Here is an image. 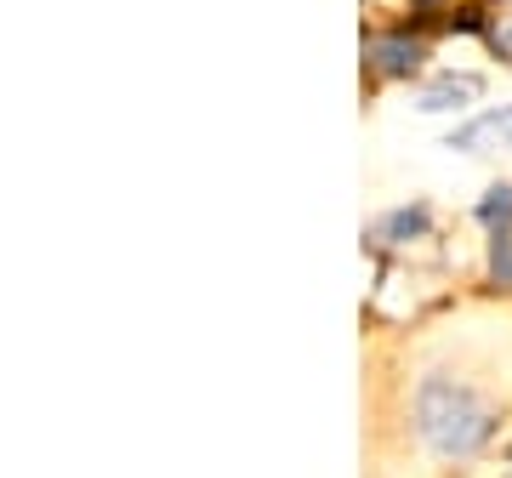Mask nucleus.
Wrapping results in <instances>:
<instances>
[{
	"label": "nucleus",
	"instance_id": "obj_1",
	"mask_svg": "<svg viewBox=\"0 0 512 478\" xmlns=\"http://www.w3.org/2000/svg\"><path fill=\"white\" fill-rule=\"evenodd\" d=\"M416 433L439 461H473L495 444L501 410H495L478 387L461 382V376L433 370V376H421V387H416Z\"/></svg>",
	"mask_w": 512,
	"mask_h": 478
},
{
	"label": "nucleus",
	"instance_id": "obj_2",
	"mask_svg": "<svg viewBox=\"0 0 512 478\" xmlns=\"http://www.w3.org/2000/svg\"><path fill=\"white\" fill-rule=\"evenodd\" d=\"M444 148H456V154H501V148H512V103H495V109L461 120Z\"/></svg>",
	"mask_w": 512,
	"mask_h": 478
},
{
	"label": "nucleus",
	"instance_id": "obj_3",
	"mask_svg": "<svg viewBox=\"0 0 512 478\" xmlns=\"http://www.w3.org/2000/svg\"><path fill=\"white\" fill-rule=\"evenodd\" d=\"M478 97H484V80H478V74H433V80H427V86H421L416 92V109L421 114H461L467 109V103H478Z\"/></svg>",
	"mask_w": 512,
	"mask_h": 478
},
{
	"label": "nucleus",
	"instance_id": "obj_4",
	"mask_svg": "<svg viewBox=\"0 0 512 478\" xmlns=\"http://www.w3.org/2000/svg\"><path fill=\"white\" fill-rule=\"evenodd\" d=\"M421 57H427V46H421L416 35H376V40H370V69H376V74H393V80L416 74Z\"/></svg>",
	"mask_w": 512,
	"mask_h": 478
},
{
	"label": "nucleus",
	"instance_id": "obj_5",
	"mask_svg": "<svg viewBox=\"0 0 512 478\" xmlns=\"http://www.w3.org/2000/svg\"><path fill=\"white\" fill-rule=\"evenodd\" d=\"M427 205H404V211H393V217H382V228L376 234L387 239V245H410V239H421L427 234Z\"/></svg>",
	"mask_w": 512,
	"mask_h": 478
},
{
	"label": "nucleus",
	"instance_id": "obj_6",
	"mask_svg": "<svg viewBox=\"0 0 512 478\" xmlns=\"http://www.w3.org/2000/svg\"><path fill=\"white\" fill-rule=\"evenodd\" d=\"M478 217L490 222V234L495 228H512V183H495L490 194H484V205H478Z\"/></svg>",
	"mask_w": 512,
	"mask_h": 478
},
{
	"label": "nucleus",
	"instance_id": "obj_7",
	"mask_svg": "<svg viewBox=\"0 0 512 478\" xmlns=\"http://www.w3.org/2000/svg\"><path fill=\"white\" fill-rule=\"evenodd\" d=\"M490 274H495V285L512 291V228H495L490 234Z\"/></svg>",
	"mask_w": 512,
	"mask_h": 478
},
{
	"label": "nucleus",
	"instance_id": "obj_8",
	"mask_svg": "<svg viewBox=\"0 0 512 478\" xmlns=\"http://www.w3.org/2000/svg\"><path fill=\"white\" fill-rule=\"evenodd\" d=\"M484 35H490V52H495V57H507V63H512V6L490 23V29H484Z\"/></svg>",
	"mask_w": 512,
	"mask_h": 478
}]
</instances>
